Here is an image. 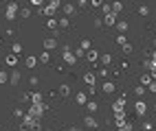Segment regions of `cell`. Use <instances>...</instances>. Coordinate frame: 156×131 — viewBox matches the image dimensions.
<instances>
[{
  "instance_id": "obj_42",
  "label": "cell",
  "mask_w": 156,
  "mask_h": 131,
  "mask_svg": "<svg viewBox=\"0 0 156 131\" xmlns=\"http://www.w3.org/2000/svg\"><path fill=\"white\" fill-rule=\"evenodd\" d=\"M37 83H40V79H37V77H31V79H29V85H33V87H35Z\"/></svg>"
},
{
  "instance_id": "obj_25",
  "label": "cell",
  "mask_w": 156,
  "mask_h": 131,
  "mask_svg": "<svg viewBox=\"0 0 156 131\" xmlns=\"http://www.w3.org/2000/svg\"><path fill=\"white\" fill-rule=\"evenodd\" d=\"M150 81H152V74H150V72H143V74H141V83H143V85H150Z\"/></svg>"
},
{
  "instance_id": "obj_8",
  "label": "cell",
  "mask_w": 156,
  "mask_h": 131,
  "mask_svg": "<svg viewBox=\"0 0 156 131\" xmlns=\"http://www.w3.org/2000/svg\"><path fill=\"white\" fill-rule=\"evenodd\" d=\"M123 105H126V96H121L119 100H114V105H112V112H114V114L123 112Z\"/></svg>"
},
{
  "instance_id": "obj_7",
  "label": "cell",
  "mask_w": 156,
  "mask_h": 131,
  "mask_svg": "<svg viewBox=\"0 0 156 131\" xmlns=\"http://www.w3.org/2000/svg\"><path fill=\"white\" fill-rule=\"evenodd\" d=\"M117 20H119L117 13H108L106 18H103V24H106V26H114V24H117Z\"/></svg>"
},
{
  "instance_id": "obj_2",
  "label": "cell",
  "mask_w": 156,
  "mask_h": 131,
  "mask_svg": "<svg viewBox=\"0 0 156 131\" xmlns=\"http://www.w3.org/2000/svg\"><path fill=\"white\" fill-rule=\"evenodd\" d=\"M16 13H18V2H16V0H11V2L7 5L5 18H7V20H16Z\"/></svg>"
},
{
  "instance_id": "obj_51",
  "label": "cell",
  "mask_w": 156,
  "mask_h": 131,
  "mask_svg": "<svg viewBox=\"0 0 156 131\" xmlns=\"http://www.w3.org/2000/svg\"><path fill=\"white\" fill-rule=\"evenodd\" d=\"M68 131H81V129H79V127H75V125H73V127H70Z\"/></svg>"
},
{
  "instance_id": "obj_30",
  "label": "cell",
  "mask_w": 156,
  "mask_h": 131,
  "mask_svg": "<svg viewBox=\"0 0 156 131\" xmlns=\"http://www.w3.org/2000/svg\"><path fill=\"white\" fill-rule=\"evenodd\" d=\"M99 59H101V64H106V66H108V64L112 61V55H108V53H103V55H99Z\"/></svg>"
},
{
  "instance_id": "obj_32",
  "label": "cell",
  "mask_w": 156,
  "mask_h": 131,
  "mask_svg": "<svg viewBox=\"0 0 156 131\" xmlns=\"http://www.w3.org/2000/svg\"><path fill=\"white\" fill-rule=\"evenodd\" d=\"M48 59H51V55H48V53H40L37 61H42V64H48Z\"/></svg>"
},
{
  "instance_id": "obj_55",
  "label": "cell",
  "mask_w": 156,
  "mask_h": 131,
  "mask_svg": "<svg viewBox=\"0 0 156 131\" xmlns=\"http://www.w3.org/2000/svg\"><path fill=\"white\" fill-rule=\"evenodd\" d=\"M44 131H51V129H44Z\"/></svg>"
},
{
  "instance_id": "obj_6",
  "label": "cell",
  "mask_w": 156,
  "mask_h": 131,
  "mask_svg": "<svg viewBox=\"0 0 156 131\" xmlns=\"http://www.w3.org/2000/svg\"><path fill=\"white\" fill-rule=\"evenodd\" d=\"M55 11H57V9L55 7H51V5H42V7H40V13H42V15H46V18H51V15H55Z\"/></svg>"
},
{
  "instance_id": "obj_35",
  "label": "cell",
  "mask_w": 156,
  "mask_h": 131,
  "mask_svg": "<svg viewBox=\"0 0 156 131\" xmlns=\"http://www.w3.org/2000/svg\"><path fill=\"white\" fill-rule=\"evenodd\" d=\"M117 129H119V131H132L134 125H132V123H126V125H121V127H117Z\"/></svg>"
},
{
  "instance_id": "obj_10",
  "label": "cell",
  "mask_w": 156,
  "mask_h": 131,
  "mask_svg": "<svg viewBox=\"0 0 156 131\" xmlns=\"http://www.w3.org/2000/svg\"><path fill=\"white\" fill-rule=\"evenodd\" d=\"M86 57H88V61H90V64H95L97 59H99V53H97L95 48H90V50H86Z\"/></svg>"
},
{
  "instance_id": "obj_54",
  "label": "cell",
  "mask_w": 156,
  "mask_h": 131,
  "mask_svg": "<svg viewBox=\"0 0 156 131\" xmlns=\"http://www.w3.org/2000/svg\"><path fill=\"white\" fill-rule=\"evenodd\" d=\"M154 42H156V35H154Z\"/></svg>"
},
{
  "instance_id": "obj_56",
  "label": "cell",
  "mask_w": 156,
  "mask_h": 131,
  "mask_svg": "<svg viewBox=\"0 0 156 131\" xmlns=\"http://www.w3.org/2000/svg\"><path fill=\"white\" fill-rule=\"evenodd\" d=\"M7 2H11V0H7Z\"/></svg>"
},
{
  "instance_id": "obj_5",
  "label": "cell",
  "mask_w": 156,
  "mask_h": 131,
  "mask_svg": "<svg viewBox=\"0 0 156 131\" xmlns=\"http://www.w3.org/2000/svg\"><path fill=\"white\" fill-rule=\"evenodd\" d=\"M84 125H86L88 129H97V125H99V123H97V118L92 116V114H88V116L84 118Z\"/></svg>"
},
{
  "instance_id": "obj_14",
  "label": "cell",
  "mask_w": 156,
  "mask_h": 131,
  "mask_svg": "<svg viewBox=\"0 0 156 131\" xmlns=\"http://www.w3.org/2000/svg\"><path fill=\"white\" fill-rule=\"evenodd\" d=\"M75 11H77V5H73V2L64 5V13L66 15H75Z\"/></svg>"
},
{
  "instance_id": "obj_39",
  "label": "cell",
  "mask_w": 156,
  "mask_h": 131,
  "mask_svg": "<svg viewBox=\"0 0 156 131\" xmlns=\"http://www.w3.org/2000/svg\"><path fill=\"white\" fill-rule=\"evenodd\" d=\"M79 46L84 48V50H90V42H88V39H81V42H79Z\"/></svg>"
},
{
  "instance_id": "obj_19",
  "label": "cell",
  "mask_w": 156,
  "mask_h": 131,
  "mask_svg": "<svg viewBox=\"0 0 156 131\" xmlns=\"http://www.w3.org/2000/svg\"><path fill=\"white\" fill-rule=\"evenodd\" d=\"M31 103H35V105H40V103H44V98H42V94H40V92H33V94H31Z\"/></svg>"
},
{
  "instance_id": "obj_17",
  "label": "cell",
  "mask_w": 156,
  "mask_h": 131,
  "mask_svg": "<svg viewBox=\"0 0 156 131\" xmlns=\"http://www.w3.org/2000/svg\"><path fill=\"white\" fill-rule=\"evenodd\" d=\"M117 31L119 33H126L128 31V22H126V20H117Z\"/></svg>"
},
{
  "instance_id": "obj_13",
  "label": "cell",
  "mask_w": 156,
  "mask_h": 131,
  "mask_svg": "<svg viewBox=\"0 0 156 131\" xmlns=\"http://www.w3.org/2000/svg\"><path fill=\"white\" fill-rule=\"evenodd\" d=\"M143 68H145V70H154V68H156V59H154V57H147V59L143 61Z\"/></svg>"
},
{
  "instance_id": "obj_37",
  "label": "cell",
  "mask_w": 156,
  "mask_h": 131,
  "mask_svg": "<svg viewBox=\"0 0 156 131\" xmlns=\"http://www.w3.org/2000/svg\"><path fill=\"white\" fill-rule=\"evenodd\" d=\"M121 48H123V53H126V55H130V53H132V44H130V42H126Z\"/></svg>"
},
{
  "instance_id": "obj_28",
  "label": "cell",
  "mask_w": 156,
  "mask_h": 131,
  "mask_svg": "<svg viewBox=\"0 0 156 131\" xmlns=\"http://www.w3.org/2000/svg\"><path fill=\"white\" fill-rule=\"evenodd\" d=\"M114 42H117L119 46H123V44H126V42H128V39H126V33H119L117 37H114Z\"/></svg>"
},
{
  "instance_id": "obj_31",
  "label": "cell",
  "mask_w": 156,
  "mask_h": 131,
  "mask_svg": "<svg viewBox=\"0 0 156 131\" xmlns=\"http://www.w3.org/2000/svg\"><path fill=\"white\" fill-rule=\"evenodd\" d=\"M46 26L51 28V31H57V26H59V24H57V20H46Z\"/></svg>"
},
{
  "instance_id": "obj_43",
  "label": "cell",
  "mask_w": 156,
  "mask_h": 131,
  "mask_svg": "<svg viewBox=\"0 0 156 131\" xmlns=\"http://www.w3.org/2000/svg\"><path fill=\"white\" fill-rule=\"evenodd\" d=\"M48 5H51V7H55V9H59V7H62V0H51Z\"/></svg>"
},
{
  "instance_id": "obj_45",
  "label": "cell",
  "mask_w": 156,
  "mask_h": 131,
  "mask_svg": "<svg viewBox=\"0 0 156 131\" xmlns=\"http://www.w3.org/2000/svg\"><path fill=\"white\" fill-rule=\"evenodd\" d=\"M108 74H110V72H108V68H101V70H99V77H103V79H106Z\"/></svg>"
},
{
  "instance_id": "obj_11",
  "label": "cell",
  "mask_w": 156,
  "mask_h": 131,
  "mask_svg": "<svg viewBox=\"0 0 156 131\" xmlns=\"http://www.w3.org/2000/svg\"><path fill=\"white\" fill-rule=\"evenodd\" d=\"M9 83H11V85H18V83H20V70H11V77H9Z\"/></svg>"
},
{
  "instance_id": "obj_50",
  "label": "cell",
  "mask_w": 156,
  "mask_h": 131,
  "mask_svg": "<svg viewBox=\"0 0 156 131\" xmlns=\"http://www.w3.org/2000/svg\"><path fill=\"white\" fill-rule=\"evenodd\" d=\"M90 5H92V7H101L103 0H90Z\"/></svg>"
},
{
  "instance_id": "obj_1",
  "label": "cell",
  "mask_w": 156,
  "mask_h": 131,
  "mask_svg": "<svg viewBox=\"0 0 156 131\" xmlns=\"http://www.w3.org/2000/svg\"><path fill=\"white\" fill-rule=\"evenodd\" d=\"M44 112H46V105H44V103H40V105H35V103H33V105L29 107V112H27V114H31L33 118H40Z\"/></svg>"
},
{
  "instance_id": "obj_26",
  "label": "cell",
  "mask_w": 156,
  "mask_h": 131,
  "mask_svg": "<svg viewBox=\"0 0 156 131\" xmlns=\"http://www.w3.org/2000/svg\"><path fill=\"white\" fill-rule=\"evenodd\" d=\"M59 94H62V96H68V94H70V85L62 83V85H59Z\"/></svg>"
},
{
  "instance_id": "obj_12",
  "label": "cell",
  "mask_w": 156,
  "mask_h": 131,
  "mask_svg": "<svg viewBox=\"0 0 156 131\" xmlns=\"http://www.w3.org/2000/svg\"><path fill=\"white\" fill-rule=\"evenodd\" d=\"M75 100H77L79 105H86V103H88V94H86V92H77V94H75Z\"/></svg>"
},
{
  "instance_id": "obj_41",
  "label": "cell",
  "mask_w": 156,
  "mask_h": 131,
  "mask_svg": "<svg viewBox=\"0 0 156 131\" xmlns=\"http://www.w3.org/2000/svg\"><path fill=\"white\" fill-rule=\"evenodd\" d=\"M75 2H77V7H79V9H84V7L90 2V0H75Z\"/></svg>"
},
{
  "instance_id": "obj_52",
  "label": "cell",
  "mask_w": 156,
  "mask_h": 131,
  "mask_svg": "<svg viewBox=\"0 0 156 131\" xmlns=\"http://www.w3.org/2000/svg\"><path fill=\"white\" fill-rule=\"evenodd\" d=\"M20 131H27V127H22V129H20Z\"/></svg>"
},
{
  "instance_id": "obj_49",
  "label": "cell",
  "mask_w": 156,
  "mask_h": 131,
  "mask_svg": "<svg viewBox=\"0 0 156 131\" xmlns=\"http://www.w3.org/2000/svg\"><path fill=\"white\" fill-rule=\"evenodd\" d=\"M152 127H154L152 123H143V131H152Z\"/></svg>"
},
{
  "instance_id": "obj_3",
  "label": "cell",
  "mask_w": 156,
  "mask_h": 131,
  "mask_svg": "<svg viewBox=\"0 0 156 131\" xmlns=\"http://www.w3.org/2000/svg\"><path fill=\"white\" fill-rule=\"evenodd\" d=\"M37 120H40V118H33V116H31V114H24V116H22V127H27V129H31V127H33V125L37 123Z\"/></svg>"
},
{
  "instance_id": "obj_47",
  "label": "cell",
  "mask_w": 156,
  "mask_h": 131,
  "mask_svg": "<svg viewBox=\"0 0 156 131\" xmlns=\"http://www.w3.org/2000/svg\"><path fill=\"white\" fill-rule=\"evenodd\" d=\"M92 24L99 28V26H103V20H101V18H95V22H92Z\"/></svg>"
},
{
  "instance_id": "obj_27",
  "label": "cell",
  "mask_w": 156,
  "mask_h": 131,
  "mask_svg": "<svg viewBox=\"0 0 156 131\" xmlns=\"http://www.w3.org/2000/svg\"><path fill=\"white\" fill-rule=\"evenodd\" d=\"M139 15H143V18L150 15V5H141V7H139Z\"/></svg>"
},
{
  "instance_id": "obj_9",
  "label": "cell",
  "mask_w": 156,
  "mask_h": 131,
  "mask_svg": "<svg viewBox=\"0 0 156 131\" xmlns=\"http://www.w3.org/2000/svg\"><path fill=\"white\" fill-rule=\"evenodd\" d=\"M55 46H57V39L55 37H46L44 39V50H53Z\"/></svg>"
},
{
  "instance_id": "obj_29",
  "label": "cell",
  "mask_w": 156,
  "mask_h": 131,
  "mask_svg": "<svg viewBox=\"0 0 156 131\" xmlns=\"http://www.w3.org/2000/svg\"><path fill=\"white\" fill-rule=\"evenodd\" d=\"M101 11L106 13V15H108V13H114V11H112V5H110V2H103V5H101Z\"/></svg>"
},
{
  "instance_id": "obj_48",
  "label": "cell",
  "mask_w": 156,
  "mask_h": 131,
  "mask_svg": "<svg viewBox=\"0 0 156 131\" xmlns=\"http://www.w3.org/2000/svg\"><path fill=\"white\" fill-rule=\"evenodd\" d=\"M31 5H33V7H42L44 0H31Z\"/></svg>"
},
{
  "instance_id": "obj_36",
  "label": "cell",
  "mask_w": 156,
  "mask_h": 131,
  "mask_svg": "<svg viewBox=\"0 0 156 131\" xmlns=\"http://www.w3.org/2000/svg\"><path fill=\"white\" fill-rule=\"evenodd\" d=\"M11 53L13 55H20V53H22V44H13L11 46Z\"/></svg>"
},
{
  "instance_id": "obj_34",
  "label": "cell",
  "mask_w": 156,
  "mask_h": 131,
  "mask_svg": "<svg viewBox=\"0 0 156 131\" xmlns=\"http://www.w3.org/2000/svg\"><path fill=\"white\" fill-rule=\"evenodd\" d=\"M57 24H59L62 28H66V26L70 24V20H68V18H59V20H57Z\"/></svg>"
},
{
  "instance_id": "obj_46",
  "label": "cell",
  "mask_w": 156,
  "mask_h": 131,
  "mask_svg": "<svg viewBox=\"0 0 156 131\" xmlns=\"http://www.w3.org/2000/svg\"><path fill=\"white\" fill-rule=\"evenodd\" d=\"M13 114H16L18 118H22V116H24V112H22V107H16V112H13Z\"/></svg>"
},
{
  "instance_id": "obj_20",
  "label": "cell",
  "mask_w": 156,
  "mask_h": 131,
  "mask_svg": "<svg viewBox=\"0 0 156 131\" xmlns=\"http://www.w3.org/2000/svg\"><path fill=\"white\" fill-rule=\"evenodd\" d=\"M86 109H88V114H95L97 109H99V105L95 103V100H88V103H86Z\"/></svg>"
},
{
  "instance_id": "obj_23",
  "label": "cell",
  "mask_w": 156,
  "mask_h": 131,
  "mask_svg": "<svg viewBox=\"0 0 156 131\" xmlns=\"http://www.w3.org/2000/svg\"><path fill=\"white\" fill-rule=\"evenodd\" d=\"M114 90H117V87H114L112 81H106V83H103V92H106V94H112Z\"/></svg>"
},
{
  "instance_id": "obj_18",
  "label": "cell",
  "mask_w": 156,
  "mask_h": 131,
  "mask_svg": "<svg viewBox=\"0 0 156 131\" xmlns=\"http://www.w3.org/2000/svg\"><path fill=\"white\" fill-rule=\"evenodd\" d=\"M112 11L117 13V15L123 11V2H121V0H114V2H112Z\"/></svg>"
},
{
  "instance_id": "obj_22",
  "label": "cell",
  "mask_w": 156,
  "mask_h": 131,
  "mask_svg": "<svg viewBox=\"0 0 156 131\" xmlns=\"http://www.w3.org/2000/svg\"><path fill=\"white\" fill-rule=\"evenodd\" d=\"M145 92H147V87H145L143 83H141V85H136V87H134V94H136L139 98H141V96H145Z\"/></svg>"
},
{
  "instance_id": "obj_40",
  "label": "cell",
  "mask_w": 156,
  "mask_h": 131,
  "mask_svg": "<svg viewBox=\"0 0 156 131\" xmlns=\"http://www.w3.org/2000/svg\"><path fill=\"white\" fill-rule=\"evenodd\" d=\"M84 55H86V50H84V48H81V46H79V48L75 50V57L79 59V57H84Z\"/></svg>"
},
{
  "instance_id": "obj_4",
  "label": "cell",
  "mask_w": 156,
  "mask_h": 131,
  "mask_svg": "<svg viewBox=\"0 0 156 131\" xmlns=\"http://www.w3.org/2000/svg\"><path fill=\"white\" fill-rule=\"evenodd\" d=\"M134 109H136V114H139V116H143L145 112H147V103H145V100H141V98H139L136 103H134Z\"/></svg>"
},
{
  "instance_id": "obj_21",
  "label": "cell",
  "mask_w": 156,
  "mask_h": 131,
  "mask_svg": "<svg viewBox=\"0 0 156 131\" xmlns=\"http://www.w3.org/2000/svg\"><path fill=\"white\" fill-rule=\"evenodd\" d=\"M64 61H66V64H75V61H77L75 53H70V50H68V53H64Z\"/></svg>"
},
{
  "instance_id": "obj_16",
  "label": "cell",
  "mask_w": 156,
  "mask_h": 131,
  "mask_svg": "<svg viewBox=\"0 0 156 131\" xmlns=\"http://www.w3.org/2000/svg\"><path fill=\"white\" fill-rule=\"evenodd\" d=\"M84 81H86L88 85H95V81H97V77H95V72H86V74H84Z\"/></svg>"
},
{
  "instance_id": "obj_44",
  "label": "cell",
  "mask_w": 156,
  "mask_h": 131,
  "mask_svg": "<svg viewBox=\"0 0 156 131\" xmlns=\"http://www.w3.org/2000/svg\"><path fill=\"white\" fill-rule=\"evenodd\" d=\"M147 90H150L152 94H156V81H150V87H147Z\"/></svg>"
},
{
  "instance_id": "obj_24",
  "label": "cell",
  "mask_w": 156,
  "mask_h": 131,
  "mask_svg": "<svg viewBox=\"0 0 156 131\" xmlns=\"http://www.w3.org/2000/svg\"><path fill=\"white\" fill-rule=\"evenodd\" d=\"M35 64H37V57L29 55V57H27V68H35Z\"/></svg>"
},
{
  "instance_id": "obj_53",
  "label": "cell",
  "mask_w": 156,
  "mask_h": 131,
  "mask_svg": "<svg viewBox=\"0 0 156 131\" xmlns=\"http://www.w3.org/2000/svg\"><path fill=\"white\" fill-rule=\"evenodd\" d=\"M154 112H156V103H154Z\"/></svg>"
},
{
  "instance_id": "obj_15",
  "label": "cell",
  "mask_w": 156,
  "mask_h": 131,
  "mask_svg": "<svg viewBox=\"0 0 156 131\" xmlns=\"http://www.w3.org/2000/svg\"><path fill=\"white\" fill-rule=\"evenodd\" d=\"M5 64L13 68V66L18 64V55H13V53H11V55H7V57H5Z\"/></svg>"
},
{
  "instance_id": "obj_33",
  "label": "cell",
  "mask_w": 156,
  "mask_h": 131,
  "mask_svg": "<svg viewBox=\"0 0 156 131\" xmlns=\"http://www.w3.org/2000/svg\"><path fill=\"white\" fill-rule=\"evenodd\" d=\"M9 81V72L7 70H0V83H7Z\"/></svg>"
},
{
  "instance_id": "obj_38",
  "label": "cell",
  "mask_w": 156,
  "mask_h": 131,
  "mask_svg": "<svg viewBox=\"0 0 156 131\" xmlns=\"http://www.w3.org/2000/svg\"><path fill=\"white\" fill-rule=\"evenodd\" d=\"M20 18H31V9H20Z\"/></svg>"
}]
</instances>
